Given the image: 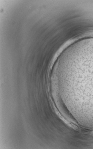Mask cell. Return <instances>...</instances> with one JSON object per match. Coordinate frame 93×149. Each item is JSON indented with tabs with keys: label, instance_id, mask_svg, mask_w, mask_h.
Segmentation results:
<instances>
[{
	"label": "cell",
	"instance_id": "obj_1",
	"mask_svg": "<svg viewBox=\"0 0 93 149\" xmlns=\"http://www.w3.org/2000/svg\"><path fill=\"white\" fill-rule=\"evenodd\" d=\"M75 73L83 87V95L85 97L82 103L87 108L93 109V54L79 61Z\"/></svg>",
	"mask_w": 93,
	"mask_h": 149
}]
</instances>
